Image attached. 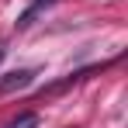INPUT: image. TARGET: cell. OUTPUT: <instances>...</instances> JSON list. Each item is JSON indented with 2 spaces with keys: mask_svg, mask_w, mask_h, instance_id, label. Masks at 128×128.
<instances>
[{
  "mask_svg": "<svg viewBox=\"0 0 128 128\" xmlns=\"http://www.w3.org/2000/svg\"><path fill=\"white\" fill-rule=\"evenodd\" d=\"M31 80H35L31 69H10V73H4V76H0V97L18 94V90H24V86H31Z\"/></svg>",
  "mask_w": 128,
  "mask_h": 128,
  "instance_id": "cell-1",
  "label": "cell"
},
{
  "mask_svg": "<svg viewBox=\"0 0 128 128\" xmlns=\"http://www.w3.org/2000/svg\"><path fill=\"white\" fill-rule=\"evenodd\" d=\"M4 128H38V114H21V118H14L10 125Z\"/></svg>",
  "mask_w": 128,
  "mask_h": 128,
  "instance_id": "cell-2",
  "label": "cell"
},
{
  "mask_svg": "<svg viewBox=\"0 0 128 128\" xmlns=\"http://www.w3.org/2000/svg\"><path fill=\"white\" fill-rule=\"evenodd\" d=\"M4 52H7V48H4V45H0V59H4Z\"/></svg>",
  "mask_w": 128,
  "mask_h": 128,
  "instance_id": "cell-3",
  "label": "cell"
}]
</instances>
